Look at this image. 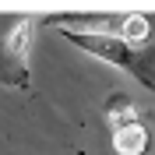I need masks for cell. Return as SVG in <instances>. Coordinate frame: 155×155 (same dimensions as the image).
<instances>
[{
  "instance_id": "6",
  "label": "cell",
  "mask_w": 155,
  "mask_h": 155,
  "mask_svg": "<svg viewBox=\"0 0 155 155\" xmlns=\"http://www.w3.org/2000/svg\"><path fill=\"white\" fill-rule=\"evenodd\" d=\"M120 35H124L127 42H134V46H148V18H141V14H127Z\"/></svg>"
},
{
  "instance_id": "1",
  "label": "cell",
  "mask_w": 155,
  "mask_h": 155,
  "mask_svg": "<svg viewBox=\"0 0 155 155\" xmlns=\"http://www.w3.org/2000/svg\"><path fill=\"white\" fill-rule=\"evenodd\" d=\"M71 46L85 49L88 57H99L120 67L124 74H130L134 81L155 92V46H134L127 42L120 32H60Z\"/></svg>"
},
{
  "instance_id": "5",
  "label": "cell",
  "mask_w": 155,
  "mask_h": 155,
  "mask_svg": "<svg viewBox=\"0 0 155 155\" xmlns=\"http://www.w3.org/2000/svg\"><path fill=\"white\" fill-rule=\"evenodd\" d=\"M106 116H109V124H113V130L130 127V124H141V116H137L134 102H130L124 92H113V95L106 99Z\"/></svg>"
},
{
  "instance_id": "3",
  "label": "cell",
  "mask_w": 155,
  "mask_h": 155,
  "mask_svg": "<svg viewBox=\"0 0 155 155\" xmlns=\"http://www.w3.org/2000/svg\"><path fill=\"white\" fill-rule=\"evenodd\" d=\"M127 14H92V11H64V14H49V25L60 32H120Z\"/></svg>"
},
{
  "instance_id": "2",
  "label": "cell",
  "mask_w": 155,
  "mask_h": 155,
  "mask_svg": "<svg viewBox=\"0 0 155 155\" xmlns=\"http://www.w3.org/2000/svg\"><path fill=\"white\" fill-rule=\"evenodd\" d=\"M35 32L32 18H18L7 28V35L0 39V85L7 88H32L28 74V42Z\"/></svg>"
},
{
  "instance_id": "4",
  "label": "cell",
  "mask_w": 155,
  "mask_h": 155,
  "mask_svg": "<svg viewBox=\"0 0 155 155\" xmlns=\"http://www.w3.org/2000/svg\"><path fill=\"white\" fill-rule=\"evenodd\" d=\"M148 145H152V137H148L145 124H130V127L113 130V148L120 155H148Z\"/></svg>"
}]
</instances>
